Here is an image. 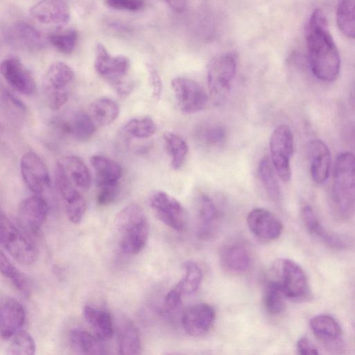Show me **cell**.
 Listing matches in <instances>:
<instances>
[{
    "instance_id": "cell-6",
    "label": "cell",
    "mask_w": 355,
    "mask_h": 355,
    "mask_svg": "<svg viewBox=\"0 0 355 355\" xmlns=\"http://www.w3.org/2000/svg\"><path fill=\"white\" fill-rule=\"evenodd\" d=\"M272 280L289 299L300 300L309 297L310 287L304 270L289 259L277 260L271 268Z\"/></svg>"
},
{
    "instance_id": "cell-48",
    "label": "cell",
    "mask_w": 355,
    "mask_h": 355,
    "mask_svg": "<svg viewBox=\"0 0 355 355\" xmlns=\"http://www.w3.org/2000/svg\"><path fill=\"white\" fill-rule=\"evenodd\" d=\"M171 8L177 12H182L186 6V0H166Z\"/></svg>"
},
{
    "instance_id": "cell-35",
    "label": "cell",
    "mask_w": 355,
    "mask_h": 355,
    "mask_svg": "<svg viewBox=\"0 0 355 355\" xmlns=\"http://www.w3.org/2000/svg\"><path fill=\"white\" fill-rule=\"evenodd\" d=\"M163 139L166 150L171 158L172 168L179 169L183 165L188 153L186 141L179 135L172 132L164 134Z\"/></svg>"
},
{
    "instance_id": "cell-39",
    "label": "cell",
    "mask_w": 355,
    "mask_h": 355,
    "mask_svg": "<svg viewBox=\"0 0 355 355\" xmlns=\"http://www.w3.org/2000/svg\"><path fill=\"white\" fill-rule=\"evenodd\" d=\"M284 297L279 287L269 279L263 291V302L266 311L273 315L281 313L285 306Z\"/></svg>"
},
{
    "instance_id": "cell-43",
    "label": "cell",
    "mask_w": 355,
    "mask_h": 355,
    "mask_svg": "<svg viewBox=\"0 0 355 355\" xmlns=\"http://www.w3.org/2000/svg\"><path fill=\"white\" fill-rule=\"evenodd\" d=\"M119 192V183L98 187V191L96 196L97 204L100 206H107L112 204L118 197Z\"/></svg>"
},
{
    "instance_id": "cell-18",
    "label": "cell",
    "mask_w": 355,
    "mask_h": 355,
    "mask_svg": "<svg viewBox=\"0 0 355 355\" xmlns=\"http://www.w3.org/2000/svg\"><path fill=\"white\" fill-rule=\"evenodd\" d=\"M5 40L11 46L26 51H38L45 46L41 33L24 21L10 25L5 33Z\"/></svg>"
},
{
    "instance_id": "cell-41",
    "label": "cell",
    "mask_w": 355,
    "mask_h": 355,
    "mask_svg": "<svg viewBox=\"0 0 355 355\" xmlns=\"http://www.w3.org/2000/svg\"><path fill=\"white\" fill-rule=\"evenodd\" d=\"M48 40L59 52L70 54L76 48L78 33L74 29H69L60 33H52L49 36Z\"/></svg>"
},
{
    "instance_id": "cell-40",
    "label": "cell",
    "mask_w": 355,
    "mask_h": 355,
    "mask_svg": "<svg viewBox=\"0 0 355 355\" xmlns=\"http://www.w3.org/2000/svg\"><path fill=\"white\" fill-rule=\"evenodd\" d=\"M258 171L268 196L273 200H278L280 197L279 184L274 175L271 162L267 157L261 159Z\"/></svg>"
},
{
    "instance_id": "cell-42",
    "label": "cell",
    "mask_w": 355,
    "mask_h": 355,
    "mask_svg": "<svg viewBox=\"0 0 355 355\" xmlns=\"http://www.w3.org/2000/svg\"><path fill=\"white\" fill-rule=\"evenodd\" d=\"M226 131L219 125H208L200 128L197 137L207 146L214 147L223 144L226 139Z\"/></svg>"
},
{
    "instance_id": "cell-30",
    "label": "cell",
    "mask_w": 355,
    "mask_h": 355,
    "mask_svg": "<svg viewBox=\"0 0 355 355\" xmlns=\"http://www.w3.org/2000/svg\"><path fill=\"white\" fill-rule=\"evenodd\" d=\"M309 324L315 336L326 343H335L341 338V327L337 320L330 315H315L310 320Z\"/></svg>"
},
{
    "instance_id": "cell-1",
    "label": "cell",
    "mask_w": 355,
    "mask_h": 355,
    "mask_svg": "<svg viewBox=\"0 0 355 355\" xmlns=\"http://www.w3.org/2000/svg\"><path fill=\"white\" fill-rule=\"evenodd\" d=\"M304 33L313 74L322 81H334L340 72V58L321 10L313 12L305 26Z\"/></svg>"
},
{
    "instance_id": "cell-9",
    "label": "cell",
    "mask_w": 355,
    "mask_h": 355,
    "mask_svg": "<svg viewBox=\"0 0 355 355\" xmlns=\"http://www.w3.org/2000/svg\"><path fill=\"white\" fill-rule=\"evenodd\" d=\"M269 145L272 162L277 175L284 182L288 181L293 153V136L289 127L284 124L277 126L271 134Z\"/></svg>"
},
{
    "instance_id": "cell-12",
    "label": "cell",
    "mask_w": 355,
    "mask_h": 355,
    "mask_svg": "<svg viewBox=\"0 0 355 355\" xmlns=\"http://www.w3.org/2000/svg\"><path fill=\"white\" fill-rule=\"evenodd\" d=\"M20 171L26 185L34 193L39 195L49 188L48 168L35 153L27 152L21 157Z\"/></svg>"
},
{
    "instance_id": "cell-28",
    "label": "cell",
    "mask_w": 355,
    "mask_h": 355,
    "mask_svg": "<svg viewBox=\"0 0 355 355\" xmlns=\"http://www.w3.org/2000/svg\"><path fill=\"white\" fill-rule=\"evenodd\" d=\"M69 342L72 350L78 354H107L102 340L82 329H71L69 334Z\"/></svg>"
},
{
    "instance_id": "cell-36",
    "label": "cell",
    "mask_w": 355,
    "mask_h": 355,
    "mask_svg": "<svg viewBox=\"0 0 355 355\" xmlns=\"http://www.w3.org/2000/svg\"><path fill=\"white\" fill-rule=\"evenodd\" d=\"M202 273L200 268L193 261H187L184 266V275L175 286L182 295L196 293L201 284Z\"/></svg>"
},
{
    "instance_id": "cell-13",
    "label": "cell",
    "mask_w": 355,
    "mask_h": 355,
    "mask_svg": "<svg viewBox=\"0 0 355 355\" xmlns=\"http://www.w3.org/2000/svg\"><path fill=\"white\" fill-rule=\"evenodd\" d=\"M55 182L64 205L69 221L78 224L86 211V201L78 189L74 186L58 168L55 170Z\"/></svg>"
},
{
    "instance_id": "cell-25",
    "label": "cell",
    "mask_w": 355,
    "mask_h": 355,
    "mask_svg": "<svg viewBox=\"0 0 355 355\" xmlns=\"http://www.w3.org/2000/svg\"><path fill=\"white\" fill-rule=\"evenodd\" d=\"M83 314L86 322L98 338L104 341L113 337L114 322L107 311L86 305L83 308Z\"/></svg>"
},
{
    "instance_id": "cell-49",
    "label": "cell",
    "mask_w": 355,
    "mask_h": 355,
    "mask_svg": "<svg viewBox=\"0 0 355 355\" xmlns=\"http://www.w3.org/2000/svg\"><path fill=\"white\" fill-rule=\"evenodd\" d=\"M350 101L352 105V107L355 110V75L354 77V80L352 85V89L350 92Z\"/></svg>"
},
{
    "instance_id": "cell-31",
    "label": "cell",
    "mask_w": 355,
    "mask_h": 355,
    "mask_svg": "<svg viewBox=\"0 0 355 355\" xmlns=\"http://www.w3.org/2000/svg\"><path fill=\"white\" fill-rule=\"evenodd\" d=\"M89 114L96 125L107 126L117 119L119 108L114 100L101 97L91 103Z\"/></svg>"
},
{
    "instance_id": "cell-26",
    "label": "cell",
    "mask_w": 355,
    "mask_h": 355,
    "mask_svg": "<svg viewBox=\"0 0 355 355\" xmlns=\"http://www.w3.org/2000/svg\"><path fill=\"white\" fill-rule=\"evenodd\" d=\"M90 163L94 170L98 187L119 183L123 171L116 161L105 155H95L91 157Z\"/></svg>"
},
{
    "instance_id": "cell-33",
    "label": "cell",
    "mask_w": 355,
    "mask_h": 355,
    "mask_svg": "<svg viewBox=\"0 0 355 355\" xmlns=\"http://www.w3.org/2000/svg\"><path fill=\"white\" fill-rule=\"evenodd\" d=\"M336 22L345 36L355 39V0H338Z\"/></svg>"
},
{
    "instance_id": "cell-8",
    "label": "cell",
    "mask_w": 355,
    "mask_h": 355,
    "mask_svg": "<svg viewBox=\"0 0 355 355\" xmlns=\"http://www.w3.org/2000/svg\"><path fill=\"white\" fill-rule=\"evenodd\" d=\"M0 241L2 247L20 263L33 264L37 258V250L29 239L9 218L1 211Z\"/></svg>"
},
{
    "instance_id": "cell-15",
    "label": "cell",
    "mask_w": 355,
    "mask_h": 355,
    "mask_svg": "<svg viewBox=\"0 0 355 355\" xmlns=\"http://www.w3.org/2000/svg\"><path fill=\"white\" fill-rule=\"evenodd\" d=\"M247 224L250 232L263 241L277 239L283 231V225L280 220L264 208L252 210L247 216Z\"/></svg>"
},
{
    "instance_id": "cell-16",
    "label": "cell",
    "mask_w": 355,
    "mask_h": 355,
    "mask_svg": "<svg viewBox=\"0 0 355 355\" xmlns=\"http://www.w3.org/2000/svg\"><path fill=\"white\" fill-rule=\"evenodd\" d=\"M215 316V311L211 305L198 303L185 310L182 317V324L187 334L199 337L209 331Z\"/></svg>"
},
{
    "instance_id": "cell-21",
    "label": "cell",
    "mask_w": 355,
    "mask_h": 355,
    "mask_svg": "<svg viewBox=\"0 0 355 355\" xmlns=\"http://www.w3.org/2000/svg\"><path fill=\"white\" fill-rule=\"evenodd\" d=\"M26 314L21 304L13 298L5 299L0 309V334L3 340H9L21 330Z\"/></svg>"
},
{
    "instance_id": "cell-46",
    "label": "cell",
    "mask_w": 355,
    "mask_h": 355,
    "mask_svg": "<svg viewBox=\"0 0 355 355\" xmlns=\"http://www.w3.org/2000/svg\"><path fill=\"white\" fill-rule=\"evenodd\" d=\"M182 296V293L175 286L172 288L165 297L164 302V309L166 311H171L175 309L180 304Z\"/></svg>"
},
{
    "instance_id": "cell-34",
    "label": "cell",
    "mask_w": 355,
    "mask_h": 355,
    "mask_svg": "<svg viewBox=\"0 0 355 355\" xmlns=\"http://www.w3.org/2000/svg\"><path fill=\"white\" fill-rule=\"evenodd\" d=\"M0 268L1 275L21 293L25 296L31 295V286L27 277L15 267L2 250L0 255Z\"/></svg>"
},
{
    "instance_id": "cell-23",
    "label": "cell",
    "mask_w": 355,
    "mask_h": 355,
    "mask_svg": "<svg viewBox=\"0 0 355 355\" xmlns=\"http://www.w3.org/2000/svg\"><path fill=\"white\" fill-rule=\"evenodd\" d=\"M119 354L135 355L141 352V342L137 328L129 319L121 317L114 322Z\"/></svg>"
},
{
    "instance_id": "cell-7",
    "label": "cell",
    "mask_w": 355,
    "mask_h": 355,
    "mask_svg": "<svg viewBox=\"0 0 355 355\" xmlns=\"http://www.w3.org/2000/svg\"><path fill=\"white\" fill-rule=\"evenodd\" d=\"M74 78L73 69L64 62H56L49 67L42 87L46 101L52 110H57L67 103Z\"/></svg>"
},
{
    "instance_id": "cell-10",
    "label": "cell",
    "mask_w": 355,
    "mask_h": 355,
    "mask_svg": "<svg viewBox=\"0 0 355 355\" xmlns=\"http://www.w3.org/2000/svg\"><path fill=\"white\" fill-rule=\"evenodd\" d=\"M148 202L158 219L166 226L176 231L184 229L186 212L174 197L162 191H154L149 196Z\"/></svg>"
},
{
    "instance_id": "cell-45",
    "label": "cell",
    "mask_w": 355,
    "mask_h": 355,
    "mask_svg": "<svg viewBox=\"0 0 355 355\" xmlns=\"http://www.w3.org/2000/svg\"><path fill=\"white\" fill-rule=\"evenodd\" d=\"M149 80L152 89V96L158 101L162 94V84L157 69L151 64L148 65Z\"/></svg>"
},
{
    "instance_id": "cell-29",
    "label": "cell",
    "mask_w": 355,
    "mask_h": 355,
    "mask_svg": "<svg viewBox=\"0 0 355 355\" xmlns=\"http://www.w3.org/2000/svg\"><path fill=\"white\" fill-rule=\"evenodd\" d=\"M301 215L306 229L327 245L338 249L345 247L346 243L343 238L329 232L321 225L311 207L304 206L302 209Z\"/></svg>"
},
{
    "instance_id": "cell-5",
    "label": "cell",
    "mask_w": 355,
    "mask_h": 355,
    "mask_svg": "<svg viewBox=\"0 0 355 355\" xmlns=\"http://www.w3.org/2000/svg\"><path fill=\"white\" fill-rule=\"evenodd\" d=\"M237 55L227 52L213 58L207 69V81L211 99L216 105H221L227 99L231 83L237 68Z\"/></svg>"
},
{
    "instance_id": "cell-24",
    "label": "cell",
    "mask_w": 355,
    "mask_h": 355,
    "mask_svg": "<svg viewBox=\"0 0 355 355\" xmlns=\"http://www.w3.org/2000/svg\"><path fill=\"white\" fill-rule=\"evenodd\" d=\"M56 166L60 168L68 180L78 189L86 190L92 183L90 172L83 160L76 155L61 158Z\"/></svg>"
},
{
    "instance_id": "cell-44",
    "label": "cell",
    "mask_w": 355,
    "mask_h": 355,
    "mask_svg": "<svg viewBox=\"0 0 355 355\" xmlns=\"http://www.w3.org/2000/svg\"><path fill=\"white\" fill-rule=\"evenodd\" d=\"M110 8L119 10L136 12L144 6V0H105Z\"/></svg>"
},
{
    "instance_id": "cell-27",
    "label": "cell",
    "mask_w": 355,
    "mask_h": 355,
    "mask_svg": "<svg viewBox=\"0 0 355 355\" xmlns=\"http://www.w3.org/2000/svg\"><path fill=\"white\" fill-rule=\"evenodd\" d=\"M222 266L229 272L241 273L246 271L251 265L249 251L241 244L225 245L220 252Z\"/></svg>"
},
{
    "instance_id": "cell-38",
    "label": "cell",
    "mask_w": 355,
    "mask_h": 355,
    "mask_svg": "<svg viewBox=\"0 0 355 355\" xmlns=\"http://www.w3.org/2000/svg\"><path fill=\"white\" fill-rule=\"evenodd\" d=\"M123 130L126 135L138 139H146L155 133L157 127L150 117L139 116L129 120Z\"/></svg>"
},
{
    "instance_id": "cell-11",
    "label": "cell",
    "mask_w": 355,
    "mask_h": 355,
    "mask_svg": "<svg viewBox=\"0 0 355 355\" xmlns=\"http://www.w3.org/2000/svg\"><path fill=\"white\" fill-rule=\"evenodd\" d=\"M171 87L178 105L183 113H196L206 107L208 100L207 93L195 80L176 77L171 80Z\"/></svg>"
},
{
    "instance_id": "cell-4",
    "label": "cell",
    "mask_w": 355,
    "mask_h": 355,
    "mask_svg": "<svg viewBox=\"0 0 355 355\" xmlns=\"http://www.w3.org/2000/svg\"><path fill=\"white\" fill-rule=\"evenodd\" d=\"M94 68L98 74L109 82L121 97H125L133 89V83L125 80L130 69V60L123 55H110L102 44L96 47Z\"/></svg>"
},
{
    "instance_id": "cell-17",
    "label": "cell",
    "mask_w": 355,
    "mask_h": 355,
    "mask_svg": "<svg viewBox=\"0 0 355 355\" xmlns=\"http://www.w3.org/2000/svg\"><path fill=\"white\" fill-rule=\"evenodd\" d=\"M53 125L61 133L80 141H86L94 135L96 124L89 113L75 112L67 118L55 119Z\"/></svg>"
},
{
    "instance_id": "cell-2",
    "label": "cell",
    "mask_w": 355,
    "mask_h": 355,
    "mask_svg": "<svg viewBox=\"0 0 355 355\" xmlns=\"http://www.w3.org/2000/svg\"><path fill=\"white\" fill-rule=\"evenodd\" d=\"M148 232L145 212L137 204L126 205L114 218L113 233L123 253L135 254L142 250L147 243Z\"/></svg>"
},
{
    "instance_id": "cell-22",
    "label": "cell",
    "mask_w": 355,
    "mask_h": 355,
    "mask_svg": "<svg viewBox=\"0 0 355 355\" xmlns=\"http://www.w3.org/2000/svg\"><path fill=\"white\" fill-rule=\"evenodd\" d=\"M307 152L313 180L318 184L324 182L329 177L331 163L328 146L321 140L313 139L309 143Z\"/></svg>"
},
{
    "instance_id": "cell-37",
    "label": "cell",
    "mask_w": 355,
    "mask_h": 355,
    "mask_svg": "<svg viewBox=\"0 0 355 355\" xmlns=\"http://www.w3.org/2000/svg\"><path fill=\"white\" fill-rule=\"evenodd\" d=\"M9 340L6 352L7 355H34L36 352L34 338L24 330H20Z\"/></svg>"
},
{
    "instance_id": "cell-3",
    "label": "cell",
    "mask_w": 355,
    "mask_h": 355,
    "mask_svg": "<svg viewBox=\"0 0 355 355\" xmlns=\"http://www.w3.org/2000/svg\"><path fill=\"white\" fill-rule=\"evenodd\" d=\"M331 202L339 218H348L355 211V156L351 153H341L336 158Z\"/></svg>"
},
{
    "instance_id": "cell-32",
    "label": "cell",
    "mask_w": 355,
    "mask_h": 355,
    "mask_svg": "<svg viewBox=\"0 0 355 355\" xmlns=\"http://www.w3.org/2000/svg\"><path fill=\"white\" fill-rule=\"evenodd\" d=\"M198 216L200 236L202 238L209 237L218 218L219 212L213 200L207 195L202 194L200 198Z\"/></svg>"
},
{
    "instance_id": "cell-14",
    "label": "cell",
    "mask_w": 355,
    "mask_h": 355,
    "mask_svg": "<svg viewBox=\"0 0 355 355\" xmlns=\"http://www.w3.org/2000/svg\"><path fill=\"white\" fill-rule=\"evenodd\" d=\"M1 73L7 83L15 90L26 96L36 91V83L32 73L14 57L3 60L1 64Z\"/></svg>"
},
{
    "instance_id": "cell-47",
    "label": "cell",
    "mask_w": 355,
    "mask_h": 355,
    "mask_svg": "<svg viewBox=\"0 0 355 355\" xmlns=\"http://www.w3.org/2000/svg\"><path fill=\"white\" fill-rule=\"evenodd\" d=\"M297 349L298 353L302 355H315L319 354L317 347L305 336L298 339Z\"/></svg>"
},
{
    "instance_id": "cell-19",
    "label": "cell",
    "mask_w": 355,
    "mask_h": 355,
    "mask_svg": "<svg viewBox=\"0 0 355 355\" xmlns=\"http://www.w3.org/2000/svg\"><path fill=\"white\" fill-rule=\"evenodd\" d=\"M48 204L37 194L24 199L18 208V219L21 226L32 233L37 232L44 223Z\"/></svg>"
},
{
    "instance_id": "cell-20",
    "label": "cell",
    "mask_w": 355,
    "mask_h": 355,
    "mask_svg": "<svg viewBox=\"0 0 355 355\" xmlns=\"http://www.w3.org/2000/svg\"><path fill=\"white\" fill-rule=\"evenodd\" d=\"M31 16L42 24L63 25L70 19V8L67 0H41L30 10Z\"/></svg>"
}]
</instances>
